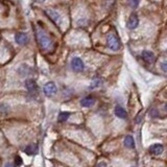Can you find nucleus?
Here are the masks:
<instances>
[{
  "instance_id": "nucleus-9",
  "label": "nucleus",
  "mask_w": 167,
  "mask_h": 167,
  "mask_svg": "<svg viewBox=\"0 0 167 167\" xmlns=\"http://www.w3.org/2000/svg\"><path fill=\"white\" fill-rule=\"evenodd\" d=\"M163 152H164V146L162 144H159V143L150 145L149 147V153H152V155L158 156V155H161Z\"/></svg>"
},
{
  "instance_id": "nucleus-1",
  "label": "nucleus",
  "mask_w": 167,
  "mask_h": 167,
  "mask_svg": "<svg viewBox=\"0 0 167 167\" xmlns=\"http://www.w3.org/2000/svg\"><path fill=\"white\" fill-rule=\"evenodd\" d=\"M36 36H37V41H38L41 49L48 50L49 47L51 46V41H50V39L48 38V36L45 34V31L42 30H37Z\"/></svg>"
},
{
  "instance_id": "nucleus-8",
  "label": "nucleus",
  "mask_w": 167,
  "mask_h": 167,
  "mask_svg": "<svg viewBox=\"0 0 167 167\" xmlns=\"http://www.w3.org/2000/svg\"><path fill=\"white\" fill-rule=\"evenodd\" d=\"M25 87L30 93L34 94L38 92V85H37V83L34 79H27V81L25 82Z\"/></svg>"
},
{
  "instance_id": "nucleus-13",
  "label": "nucleus",
  "mask_w": 167,
  "mask_h": 167,
  "mask_svg": "<svg viewBox=\"0 0 167 167\" xmlns=\"http://www.w3.org/2000/svg\"><path fill=\"white\" fill-rule=\"evenodd\" d=\"M114 112H115V115L117 116L118 118H121V119H126V118H128V113H126V111L124 110L123 108L119 107V105L115 108Z\"/></svg>"
},
{
  "instance_id": "nucleus-11",
  "label": "nucleus",
  "mask_w": 167,
  "mask_h": 167,
  "mask_svg": "<svg viewBox=\"0 0 167 167\" xmlns=\"http://www.w3.org/2000/svg\"><path fill=\"white\" fill-rule=\"evenodd\" d=\"M15 40L18 44L20 45H24L26 42H27V36L24 33H18L15 34Z\"/></svg>"
},
{
  "instance_id": "nucleus-3",
  "label": "nucleus",
  "mask_w": 167,
  "mask_h": 167,
  "mask_svg": "<svg viewBox=\"0 0 167 167\" xmlns=\"http://www.w3.org/2000/svg\"><path fill=\"white\" fill-rule=\"evenodd\" d=\"M84 62L79 58H73L71 61V68L73 69L75 72H81L84 70Z\"/></svg>"
},
{
  "instance_id": "nucleus-2",
  "label": "nucleus",
  "mask_w": 167,
  "mask_h": 167,
  "mask_svg": "<svg viewBox=\"0 0 167 167\" xmlns=\"http://www.w3.org/2000/svg\"><path fill=\"white\" fill-rule=\"evenodd\" d=\"M108 46L111 50L117 51L120 48V41L115 34H109L108 36Z\"/></svg>"
},
{
  "instance_id": "nucleus-16",
  "label": "nucleus",
  "mask_w": 167,
  "mask_h": 167,
  "mask_svg": "<svg viewBox=\"0 0 167 167\" xmlns=\"http://www.w3.org/2000/svg\"><path fill=\"white\" fill-rule=\"evenodd\" d=\"M100 85H101V81H100V79H95V81H93V83L91 84V86H90V89L97 88V87H99Z\"/></svg>"
},
{
  "instance_id": "nucleus-7",
  "label": "nucleus",
  "mask_w": 167,
  "mask_h": 167,
  "mask_svg": "<svg viewBox=\"0 0 167 167\" xmlns=\"http://www.w3.org/2000/svg\"><path fill=\"white\" fill-rule=\"evenodd\" d=\"M47 15L49 16L50 19L54 21V22L57 25H61V24H62V17H61V16L59 15V13L54 12V10H47Z\"/></svg>"
},
{
  "instance_id": "nucleus-12",
  "label": "nucleus",
  "mask_w": 167,
  "mask_h": 167,
  "mask_svg": "<svg viewBox=\"0 0 167 167\" xmlns=\"http://www.w3.org/2000/svg\"><path fill=\"white\" fill-rule=\"evenodd\" d=\"M24 153L27 156H34L38 153V146L36 144H30L24 148Z\"/></svg>"
},
{
  "instance_id": "nucleus-18",
  "label": "nucleus",
  "mask_w": 167,
  "mask_h": 167,
  "mask_svg": "<svg viewBox=\"0 0 167 167\" xmlns=\"http://www.w3.org/2000/svg\"><path fill=\"white\" fill-rule=\"evenodd\" d=\"M9 111V107L6 105H0V114H6Z\"/></svg>"
},
{
  "instance_id": "nucleus-10",
  "label": "nucleus",
  "mask_w": 167,
  "mask_h": 167,
  "mask_svg": "<svg viewBox=\"0 0 167 167\" xmlns=\"http://www.w3.org/2000/svg\"><path fill=\"white\" fill-rule=\"evenodd\" d=\"M95 103V98L92 96H87L81 100V105L85 108H90Z\"/></svg>"
},
{
  "instance_id": "nucleus-15",
  "label": "nucleus",
  "mask_w": 167,
  "mask_h": 167,
  "mask_svg": "<svg viewBox=\"0 0 167 167\" xmlns=\"http://www.w3.org/2000/svg\"><path fill=\"white\" fill-rule=\"evenodd\" d=\"M69 117H70V113L69 112H62L58 116V121L59 122H65V121L68 120Z\"/></svg>"
},
{
  "instance_id": "nucleus-17",
  "label": "nucleus",
  "mask_w": 167,
  "mask_h": 167,
  "mask_svg": "<svg viewBox=\"0 0 167 167\" xmlns=\"http://www.w3.org/2000/svg\"><path fill=\"white\" fill-rule=\"evenodd\" d=\"M22 164H23L22 158H21L19 155H17V156L15 157V165H16V166H21Z\"/></svg>"
},
{
  "instance_id": "nucleus-21",
  "label": "nucleus",
  "mask_w": 167,
  "mask_h": 167,
  "mask_svg": "<svg viewBox=\"0 0 167 167\" xmlns=\"http://www.w3.org/2000/svg\"><path fill=\"white\" fill-rule=\"evenodd\" d=\"M162 69H163L164 72H166V63H163L162 64Z\"/></svg>"
},
{
  "instance_id": "nucleus-22",
  "label": "nucleus",
  "mask_w": 167,
  "mask_h": 167,
  "mask_svg": "<svg viewBox=\"0 0 167 167\" xmlns=\"http://www.w3.org/2000/svg\"><path fill=\"white\" fill-rule=\"evenodd\" d=\"M4 167H15V166H14V165H13V164H12V163H7V164H6V165H5Z\"/></svg>"
},
{
  "instance_id": "nucleus-19",
  "label": "nucleus",
  "mask_w": 167,
  "mask_h": 167,
  "mask_svg": "<svg viewBox=\"0 0 167 167\" xmlns=\"http://www.w3.org/2000/svg\"><path fill=\"white\" fill-rule=\"evenodd\" d=\"M129 3L133 9H136L138 5H139V0H129Z\"/></svg>"
},
{
  "instance_id": "nucleus-5",
  "label": "nucleus",
  "mask_w": 167,
  "mask_h": 167,
  "mask_svg": "<svg viewBox=\"0 0 167 167\" xmlns=\"http://www.w3.org/2000/svg\"><path fill=\"white\" fill-rule=\"evenodd\" d=\"M141 58L146 63H148V64H153L156 60L155 54H153L152 51H148V50H144V51L141 52Z\"/></svg>"
},
{
  "instance_id": "nucleus-6",
  "label": "nucleus",
  "mask_w": 167,
  "mask_h": 167,
  "mask_svg": "<svg viewBox=\"0 0 167 167\" xmlns=\"http://www.w3.org/2000/svg\"><path fill=\"white\" fill-rule=\"evenodd\" d=\"M138 24H139V19H138V16L136 14H132L131 17L129 18L128 23H126L128 28H129V30H135V28L138 26Z\"/></svg>"
},
{
  "instance_id": "nucleus-14",
  "label": "nucleus",
  "mask_w": 167,
  "mask_h": 167,
  "mask_svg": "<svg viewBox=\"0 0 167 167\" xmlns=\"http://www.w3.org/2000/svg\"><path fill=\"white\" fill-rule=\"evenodd\" d=\"M124 145H125V147L128 148H131V149H133V148H135V140L134 138L132 136H126L125 138H124Z\"/></svg>"
},
{
  "instance_id": "nucleus-20",
  "label": "nucleus",
  "mask_w": 167,
  "mask_h": 167,
  "mask_svg": "<svg viewBox=\"0 0 167 167\" xmlns=\"http://www.w3.org/2000/svg\"><path fill=\"white\" fill-rule=\"evenodd\" d=\"M96 167H107V164H105V162H99L98 164H97Z\"/></svg>"
},
{
  "instance_id": "nucleus-23",
  "label": "nucleus",
  "mask_w": 167,
  "mask_h": 167,
  "mask_svg": "<svg viewBox=\"0 0 167 167\" xmlns=\"http://www.w3.org/2000/svg\"><path fill=\"white\" fill-rule=\"evenodd\" d=\"M37 1H38V2H44L45 0H37Z\"/></svg>"
},
{
  "instance_id": "nucleus-4",
  "label": "nucleus",
  "mask_w": 167,
  "mask_h": 167,
  "mask_svg": "<svg viewBox=\"0 0 167 167\" xmlns=\"http://www.w3.org/2000/svg\"><path fill=\"white\" fill-rule=\"evenodd\" d=\"M43 91H44V93L47 95V96H51V95L55 94V92H57V86H55L54 83L49 82V83H47L44 86Z\"/></svg>"
}]
</instances>
